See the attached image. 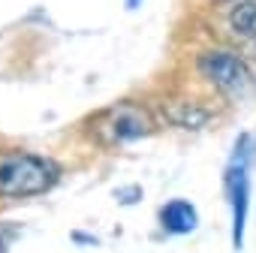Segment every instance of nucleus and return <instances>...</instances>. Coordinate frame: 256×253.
<instances>
[{"mask_svg": "<svg viewBox=\"0 0 256 253\" xmlns=\"http://www.w3.org/2000/svg\"><path fill=\"white\" fill-rule=\"evenodd\" d=\"M193 72L226 106H247L256 100V70L250 58L232 46L214 42L199 48L193 54Z\"/></svg>", "mask_w": 256, "mask_h": 253, "instance_id": "f257e3e1", "label": "nucleus"}, {"mask_svg": "<svg viewBox=\"0 0 256 253\" xmlns=\"http://www.w3.org/2000/svg\"><path fill=\"white\" fill-rule=\"evenodd\" d=\"M160 124H172L178 130H202V126L211 124L214 108L205 106L202 100H163L160 112H157Z\"/></svg>", "mask_w": 256, "mask_h": 253, "instance_id": "423d86ee", "label": "nucleus"}, {"mask_svg": "<svg viewBox=\"0 0 256 253\" xmlns=\"http://www.w3.org/2000/svg\"><path fill=\"white\" fill-rule=\"evenodd\" d=\"M157 130H160V118L142 100H114L84 118L88 139L102 151H114L124 145L142 142V139L154 136Z\"/></svg>", "mask_w": 256, "mask_h": 253, "instance_id": "f03ea898", "label": "nucleus"}, {"mask_svg": "<svg viewBox=\"0 0 256 253\" xmlns=\"http://www.w3.org/2000/svg\"><path fill=\"white\" fill-rule=\"evenodd\" d=\"M72 238H76V241H84V244H96V238H90V235H82V232H72Z\"/></svg>", "mask_w": 256, "mask_h": 253, "instance_id": "1a4fd4ad", "label": "nucleus"}, {"mask_svg": "<svg viewBox=\"0 0 256 253\" xmlns=\"http://www.w3.org/2000/svg\"><path fill=\"white\" fill-rule=\"evenodd\" d=\"M114 196L120 205H133L136 199H142V187H120V190H114Z\"/></svg>", "mask_w": 256, "mask_h": 253, "instance_id": "6e6552de", "label": "nucleus"}, {"mask_svg": "<svg viewBox=\"0 0 256 253\" xmlns=\"http://www.w3.org/2000/svg\"><path fill=\"white\" fill-rule=\"evenodd\" d=\"M64 169L54 157L36 151H0V199H34L60 181Z\"/></svg>", "mask_w": 256, "mask_h": 253, "instance_id": "7ed1b4c3", "label": "nucleus"}, {"mask_svg": "<svg viewBox=\"0 0 256 253\" xmlns=\"http://www.w3.org/2000/svg\"><path fill=\"white\" fill-rule=\"evenodd\" d=\"M256 157V145L250 133H241L235 139L232 157L223 169V193L226 205L232 214V247H244V232H247V211H250V163Z\"/></svg>", "mask_w": 256, "mask_h": 253, "instance_id": "20e7f679", "label": "nucleus"}, {"mask_svg": "<svg viewBox=\"0 0 256 253\" xmlns=\"http://www.w3.org/2000/svg\"><path fill=\"white\" fill-rule=\"evenodd\" d=\"M220 24L226 46L238 48L244 58H256V0H220Z\"/></svg>", "mask_w": 256, "mask_h": 253, "instance_id": "39448f33", "label": "nucleus"}, {"mask_svg": "<svg viewBox=\"0 0 256 253\" xmlns=\"http://www.w3.org/2000/svg\"><path fill=\"white\" fill-rule=\"evenodd\" d=\"M157 223L169 235H190L199 226V211L190 199H169L157 211Z\"/></svg>", "mask_w": 256, "mask_h": 253, "instance_id": "0eeeda50", "label": "nucleus"}, {"mask_svg": "<svg viewBox=\"0 0 256 253\" xmlns=\"http://www.w3.org/2000/svg\"><path fill=\"white\" fill-rule=\"evenodd\" d=\"M124 4H126V10H130V12H133V10H139V6L145 4V0H124Z\"/></svg>", "mask_w": 256, "mask_h": 253, "instance_id": "9d476101", "label": "nucleus"}]
</instances>
